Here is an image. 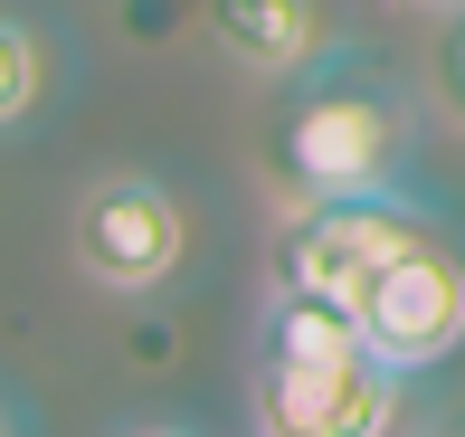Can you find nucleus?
Listing matches in <instances>:
<instances>
[{"label":"nucleus","mask_w":465,"mask_h":437,"mask_svg":"<svg viewBox=\"0 0 465 437\" xmlns=\"http://www.w3.org/2000/svg\"><path fill=\"white\" fill-rule=\"evenodd\" d=\"M418 153V105L380 67H351L342 48L313 76H294L276 134H266V172L285 200H351V191H399Z\"/></svg>","instance_id":"nucleus-1"},{"label":"nucleus","mask_w":465,"mask_h":437,"mask_svg":"<svg viewBox=\"0 0 465 437\" xmlns=\"http://www.w3.org/2000/svg\"><path fill=\"white\" fill-rule=\"evenodd\" d=\"M247 409L276 437H371L399 428L409 409V371H390L380 352H342V362H247Z\"/></svg>","instance_id":"nucleus-5"},{"label":"nucleus","mask_w":465,"mask_h":437,"mask_svg":"<svg viewBox=\"0 0 465 437\" xmlns=\"http://www.w3.org/2000/svg\"><path fill=\"white\" fill-rule=\"evenodd\" d=\"M361 333H371L380 362L409 371V381H428V371H447L465 352V247L447 228H418V238L371 276Z\"/></svg>","instance_id":"nucleus-4"},{"label":"nucleus","mask_w":465,"mask_h":437,"mask_svg":"<svg viewBox=\"0 0 465 437\" xmlns=\"http://www.w3.org/2000/svg\"><path fill=\"white\" fill-rule=\"evenodd\" d=\"M57 86V48L38 19L0 10V134H19V124H38V105H48Z\"/></svg>","instance_id":"nucleus-7"},{"label":"nucleus","mask_w":465,"mask_h":437,"mask_svg":"<svg viewBox=\"0 0 465 437\" xmlns=\"http://www.w3.org/2000/svg\"><path fill=\"white\" fill-rule=\"evenodd\" d=\"M209 48L257 86H294L342 48V29L323 0H209Z\"/></svg>","instance_id":"nucleus-6"},{"label":"nucleus","mask_w":465,"mask_h":437,"mask_svg":"<svg viewBox=\"0 0 465 437\" xmlns=\"http://www.w3.org/2000/svg\"><path fill=\"white\" fill-rule=\"evenodd\" d=\"M409 10H456V0H409Z\"/></svg>","instance_id":"nucleus-10"},{"label":"nucleus","mask_w":465,"mask_h":437,"mask_svg":"<svg viewBox=\"0 0 465 437\" xmlns=\"http://www.w3.org/2000/svg\"><path fill=\"white\" fill-rule=\"evenodd\" d=\"M67 257L95 295H162L190 266V210L153 172H104L67 210Z\"/></svg>","instance_id":"nucleus-3"},{"label":"nucleus","mask_w":465,"mask_h":437,"mask_svg":"<svg viewBox=\"0 0 465 437\" xmlns=\"http://www.w3.org/2000/svg\"><path fill=\"white\" fill-rule=\"evenodd\" d=\"M418 228H437V210L409 200V181L399 191H351V200H285L276 238H266V285H304V295H332L361 314L371 276Z\"/></svg>","instance_id":"nucleus-2"},{"label":"nucleus","mask_w":465,"mask_h":437,"mask_svg":"<svg viewBox=\"0 0 465 437\" xmlns=\"http://www.w3.org/2000/svg\"><path fill=\"white\" fill-rule=\"evenodd\" d=\"M437 95H447V114L465 124V0L437 10Z\"/></svg>","instance_id":"nucleus-8"},{"label":"nucleus","mask_w":465,"mask_h":437,"mask_svg":"<svg viewBox=\"0 0 465 437\" xmlns=\"http://www.w3.org/2000/svg\"><path fill=\"white\" fill-rule=\"evenodd\" d=\"M10 428H19V409H10V400H0V437H10Z\"/></svg>","instance_id":"nucleus-9"}]
</instances>
